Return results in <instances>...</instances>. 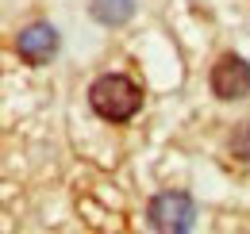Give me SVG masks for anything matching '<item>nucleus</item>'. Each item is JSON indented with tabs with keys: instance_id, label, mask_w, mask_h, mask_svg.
I'll use <instances>...</instances> for the list:
<instances>
[{
	"instance_id": "nucleus-4",
	"label": "nucleus",
	"mask_w": 250,
	"mask_h": 234,
	"mask_svg": "<svg viewBox=\"0 0 250 234\" xmlns=\"http://www.w3.org/2000/svg\"><path fill=\"white\" fill-rule=\"evenodd\" d=\"M16 50L27 65H46V61L58 54V31L50 23H31L16 35Z\"/></svg>"
},
{
	"instance_id": "nucleus-3",
	"label": "nucleus",
	"mask_w": 250,
	"mask_h": 234,
	"mask_svg": "<svg viewBox=\"0 0 250 234\" xmlns=\"http://www.w3.org/2000/svg\"><path fill=\"white\" fill-rule=\"evenodd\" d=\"M212 92L219 100H243L250 92V65L235 54H223L212 65Z\"/></svg>"
},
{
	"instance_id": "nucleus-2",
	"label": "nucleus",
	"mask_w": 250,
	"mask_h": 234,
	"mask_svg": "<svg viewBox=\"0 0 250 234\" xmlns=\"http://www.w3.org/2000/svg\"><path fill=\"white\" fill-rule=\"evenodd\" d=\"M150 227L162 234H185L196 227V204L185 192H162L150 200Z\"/></svg>"
},
{
	"instance_id": "nucleus-5",
	"label": "nucleus",
	"mask_w": 250,
	"mask_h": 234,
	"mask_svg": "<svg viewBox=\"0 0 250 234\" xmlns=\"http://www.w3.org/2000/svg\"><path fill=\"white\" fill-rule=\"evenodd\" d=\"M135 16V0H93V20L104 27H120Z\"/></svg>"
},
{
	"instance_id": "nucleus-6",
	"label": "nucleus",
	"mask_w": 250,
	"mask_h": 234,
	"mask_svg": "<svg viewBox=\"0 0 250 234\" xmlns=\"http://www.w3.org/2000/svg\"><path fill=\"white\" fill-rule=\"evenodd\" d=\"M231 154L243 157V161H250V123H239V127H235V135H231Z\"/></svg>"
},
{
	"instance_id": "nucleus-1",
	"label": "nucleus",
	"mask_w": 250,
	"mask_h": 234,
	"mask_svg": "<svg viewBox=\"0 0 250 234\" xmlns=\"http://www.w3.org/2000/svg\"><path fill=\"white\" fill-rule=\"evenodd\" d=\"M89 104H93V112L100 119L127 123V119L143 108V88L135 85L131 77H124V73H104V77L93 81V88H89Z\"/></svg>"
}]
</instances>
